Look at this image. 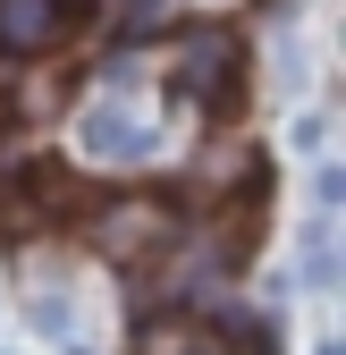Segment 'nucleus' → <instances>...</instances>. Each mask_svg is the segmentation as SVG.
Returning <instances> with one entry per match:
<instances>
[{
    "instance_id": "f03ea898",
    "label": "nucleus",
    "mask_w": 346,
    "mask_h": 355,
    "mask_svg": "<svg viewBox=\"0 0 346 355\" xmlns=\"http://www.w3.org/2000/svg\"><path fill=\"white\" fill-rule=\"evenodd\" d=\"M169 85H178L186 102H203V110H220L228 94H237V42L220 34V26H194L178 51H169Z\"/></svg>"
},
{
    "instance_id": "f257e3e1",
    "label": "nucleus",
    "mask_w": 346,
    "mask_h": 355,
    "mask_svg": "<svg viewBox=\"0 0 346 355\" xmlns=\"http://www.w3.org/2000/svg\"><path fill=\"white\" fill-rule=\"evenodd\" d=\"M127 94H136V60H118V68L102 76V94L76 110V153H84V161H102V169H136V161L161 153L152 119L127 102Z\"/></svg>"
},
{
    "instance_id": "7ed1b4c3",
    "label": "nucleus",
    "mask_w": 346,
    "mask_h": 355,
    "mask_svg": "<svg viewBox=\"0 0 346 355\" xmlns=\"http://www.w3.org/2000/svg\"><path fill=\"white\" fill-rule=\"evenodd\" d=\"M93 237H102V254L136 262L144 245H169V237H178V220H169V203H144V195H127V203H110V211L93 220Z\"/></svg>"
},
{
    "instance_id": "20e7f679",
    "label": "nucleus",
    "mask_w": 346,
    "mask_h": 355,
    "mask_svg": "<svg viewBox=\"0 0 346 355\" xmlns=\"http://www.w3.org/2000/svg\"><path fill=\"white\" fill-rule=\"evenodd\" d=\"M76 0H0V60H34L68 34Z\"/></svg>"
},
{
    "instance_id": "39448f33",
    "label": "nucleus",
    "mask_w": 346,
    "mask_h": 355,
    "mask_svg": "<svg viewBox=\"0 0 346 355\" xmlns=\"http://www.w3.org/2000/svg\"><path fill=\"white\" fill-rule=\"evenodd\" d=\"M313 203H321V211H338V203H346V178H338V169H321V178H313Z\"/></svg>"
},
{
    "instance_id": "423d86ee",
    "label": "nucleus",
    "mask_w": 346,
    "mask_h": 355,
    "mask_svg": "<svg viewBox=\"0 0 346 355\" xmlns=\"http://www.w3.org/2000/svg\"><path fill=\"white\" fill-rule=\"evenodd\" d=\"M321 355H346V347H321Z\"/></svg>"
}]
</instances>
